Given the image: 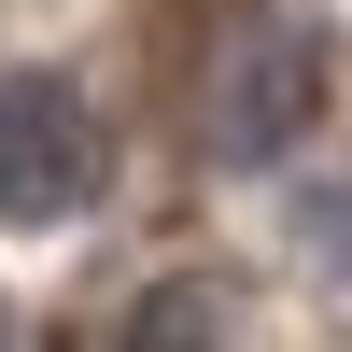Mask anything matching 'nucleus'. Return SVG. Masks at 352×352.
I'll list each match as a JSON object with an SVG mask.
<instances>
[{
  "mask_svg": "<svg viewBox=\"0 0 352 352\" xmlns=\"http://www.w3.org/2000/svg\"><path fill=\"white\" fill-rule=\"evenodd\" d=\"M85 197H99V113H85V85L14 71L0 85V226H56Z\"/></svg>",
  "mask_w": 352,
  "mask_h": 352,
  "instance_id": "nucleus-1",
  "label": "nucleus"
},
{
  "mask_svg": "<svg viewBox=\"0 0 352 352\" xmlns=\"http://www.w3.org/2000/svg\"><path fill=\"white\" fill-rule=\"evenodd\" d=\"M310 99H324V43L310 28H240V56H226V85H212V155H282V141L310 127Z\"/></svg>",
  "mask_w": 352,
  "mask_h": 352,
  "instance_id": "nucleus-2",
  "label": "nucleus"
}]
</instances>
